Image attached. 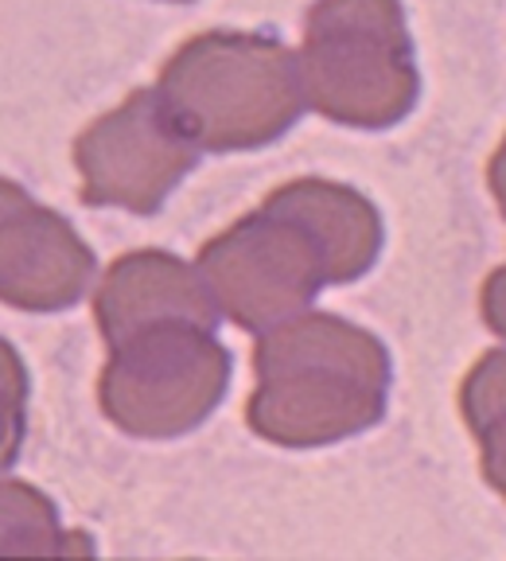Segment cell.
I'll use <instances>...</instances> for the list:
<instances>
[{
    "mask_svg": "<svg viewBox=\"0 0 506 561\" xmlns=\"http://www.w3.org/2000/svg\"><path fill=\"white\" fill-rule=\"evenodd\" d=\"M253 375L250 430L280 448H323L386 417L393 363L375 332L304 308L257 332Z\"/></svg>",
    "mask_w": 506,
    "mask_h": 561,
    "instance_id": "obj_1",
    "label": "cell"
},
{
    "mask_svg": "<svg viewBox=\"0 0 506 561\" xmlns=\"http://www.w3.org/2000/svg\"><path fill=\"white\" fill-rule=\"evenodd\" d=\"M157 94L199 152L265 149L304 114L297 51L265 32L187 39L160 70Z\"/></svg>",
    "mask_w": 506,
    "mask_h": 561,
    "instance_id": "obj_2",
    "label": "cell"
},
{
    "mask_svg": "<svg viewBox=\"0 0 506 561\" xmlns=\"http://www.w3.org/2000/svg\"><path fill=\"white\" fill-rule=\"evenodd\" d=\"M304 105L347 129H390L421 94L402 0H315L304 16Z\"/></svg>",
    "mask_w": 506,
    "mask_h": 561,
    "instance_id": "obj_3",
    "label": "cell"
},
{
    "mask_svg": "<svg viewBox=\"0 0 506 561\" xmlns=\"http://www.w3.org/2000/svg\"><path fill=\"white\" fill-rule=\"evenodd\" d=\"M230 370L234 363L215 328L157 324L110 347L97 402L125 437L175 440L219 410Z\"/></svg>",
    "mask_w": 506,
    "mask_h": 561,
    "instance_id": "obj_4",
    "label": "cell"
},
{
    "mask_svg": "<svg viewBox=\"0 0 506 561\" xmlns=\"http://www.w3.org/2000/svg\"><path fill=\"white\" fill-rule=\"evenodd\" d=\"M195 270L222 316L245 332L285 324L327 285L320 245L285 215L253 210L199 250Z\"/></svg>",
    "mask_w": 506,
    "mask_h": 561,
    "instance_id": "obj_5",
    "label": "cell"
},
{
    "mask_svg": "<svg viewBox=\"0 0 506 561\" xmlns=\"http://www.w3.org/2000/svg\"><path fill=\"white\" fill-rule=\"evenodd\" d=\"M195 164L199 145L175 125L157 90H133L74 140L87 207L157 215Z\"/></svg>",
    "mask_w": 506,
    "mask_h": 561,
    "instance_id": "obj_6",
    "label": "cell"
},
{
    "mask_svg": "<svg viewBox=\"0 0 506 561\" xmlns=\"http://www.w3.org/2000/svg\"><path fill=\"white\" fill-rule=\"evenodd\" d=\"M94 250L59 210L0 180V305L16 312H62L90 293Z\"/></svg>",
    "mask_w": 506,
    "mask_h": 561,
    "instance_id": "obj_7",
    "label": "cell"
},
{
    "mask_svg": "<svg viewBox=\"0 0 506 561\" xmlns=\"http://www.w3.org/2000/svg\"><path fill=\"white\" fill-rule=\"evenodd\" d=\"M219 305L195 265L168 250H133L122 254L94 293V320L102 340L114 343L157 324H219Z\"/></svg>",
    "mask_w": 506,
    "mask_h": 561,
    "instance_id": "obj_8",
    "label": "cell"
},
{
    "mask_svg": "<svg viewBox=\"0 0 506 561\" xmlns=\"http://www.w3.org/2000/svg\"><path fill=\"white\" fill-rule=\"evenodd\" d=\"M262 207L304 227V234L320 245L327 285H350V280L367 277L382 254L378 207L347 184L308 175V180H292L265 195Z\"/></svg>",
    "mask_w": 506,
    "mask_h": 561,
    "instance_id": "obj_9",
    "label": "cell"
},
{
    "mask_svg": "<svg viewBox=\"0 0 506 561\" xmlns=\"http://www.w3.org/2000/svg\"><path fill=\"white\" fill-rule=\"evenodd\" d=\"M90 542H70L62 518L44 491L0 476V558H62L87 553Z\"/></svg>",
    "mask_w": 506,
    "mask_h": 561,
    "instance_id": "obj_10",
    "label": "cell"
},
{
    "mask_svg": "<svg viewBox=\"0 0 506 561\" xmlns=\"http://www.w3.org/2000/svg\"><path fill=\"white\" fill-rule=\"evenodd\" d=\"M27 367L9 340H0V476L9 472L24 453L27 437Z\"/></svg>",
    "mask_w": 506,
    "mask_h": 561,
    "instance_id": "obj_11",
    "label": "cell"
},
{
    "mask_svg": "<svg viewBox=\"0 0 506 561\" xmlns=\"http://www.w3.org/2000/svg\"><path fill=\"white\" fill-rule=\"evenodd\" d=\"M460 413L480 437L487 425L506 417V347L487 351L460 386Z\"/></svg>",
    "mask_w": 506,
    "mask_h": 561,
    "instance_id": "obj_12",
    "label": "cell"
},
{
    "mask_svg": "<svg viewBox=\"0 0 506 561\" xmlns=\"http://www.w3.org/2000/svg\"><path fill=\"white\" fill-rule=\"evenodd\" d=\"M480 460L487 483L506 500V417H498L495 425L480 433Z\"/></svg>",
    "mask_w": 506,
    "mask_h": 561,
    "instance_id": "obj_13",
    "label": "cell"
},
{
    "mask_svg": "<svg viewBox=\"0 0 506 561\" xmlns=\"http://www.w3.org/2000/svg\"><path fill=\"white\" fill-rule=\"evenodd\" d=\"M480 305H483V320H487V328L498 335V340H506V265L483 280Z\"/></svg>",
    "mask_w": 506,
    "mask_h": 561,
    "instance_id": "obj_14",
    "label": "cell"
},
{
    "mask_svg": "<svg viewBox=\"0 0 506 561\" xmlns=\"http://www.w3.org/2000/svg\"><path fill=\"white\" fill-rule=\"evenodd\" d=\"M487 180H491V195H495L498 210L506 215V137H503V145H498L495 157H491Z\"/></svg>",
    "mask_w": 506,
    "mask_h": 561,
    "instance_id": "obj_15",
    "label": "cell"
},
{
    "mask_svg": "<svg viewBox=\"0 0 506 561\" xmlns=\"http://www.w3.org/2000/svg\"><path fill=\"white\" fill-rule=\"evenodd\" d=\"M168 4H192V0H168Z\"/></svg>",
    "mask_w": 506,
    "mask_h": 561,
    "instance_id": "obj_16",
    "label": "cell"
}]
</instances>
